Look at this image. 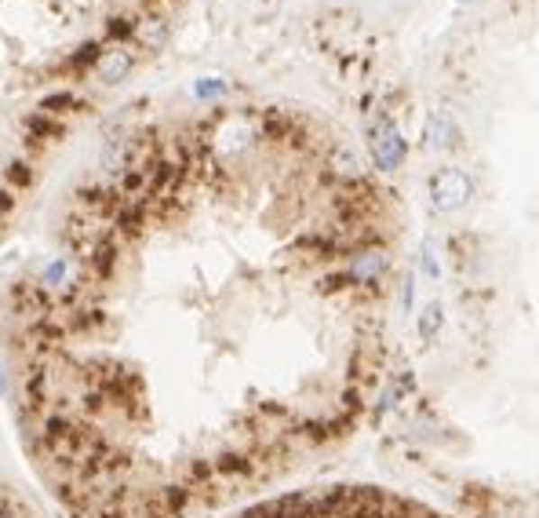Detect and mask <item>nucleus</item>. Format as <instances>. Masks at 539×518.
<instances>
[{
    "label": "nucleus",
    "instance_id": "nucleus-2",
    "mask_svg": "<svg viewBox=\"0 0 539 518\" xmlns=\"http://www.w3.org/2000/svg\"><path fill=\"white\" fill-rule=\"evenodd\" d=\"M365 135H369L372 164H376L379 171H397V168L405 164V157H408V143H405L401 128L394 125V117H387V114L372 117L369 128H365Z\"/></svg>",
    "mask_w": 539,
    "mask_h": 518
},
{
    "label": "nucleus",
    "instance_id": "nucleus-11",
    "mask_svg": "<svg viewBox=\"0 0 539 518\" xmlns=\"http://www.w3.org/2000/svg\"><path fill=\"white\" fill-rule=\"evenodd\" d=\"M463 5H470V0H463Z\"/></svg>",
    "mask_w": 539,
    "mask_h": 518
},
{
    "label": "nucleus",
    "instance_id": "nucleus-8",
    "mask_svg": "<svg viewBox=\"0 0 539 518\" xmlns=\"http://www.w3.org/2000/svg\"><path fill=\"white\" fill-rule=\"evenodd\" d=\"M441 328H444V307L434 300V303H423V310H419V339H426V343H434L437 336H441Z\"/></svg>",
    "mask_w": 539,
    "mask_h": 518
},
{
    "label": "nucleus",
    "instance_id": "nucleus-6",
    "mask_svg": "<svg viewBox=\"0 0 539 518\" xmlns=\"http://www.w3.org/2000/svg\"><path fill=\"white\" fill-rule=\"evenodd\" d=\"M456 135H460V128H456L452 114L434 110V114L426 117V128H423V146H426V150H452V146H456Z\"/></svg>",
    "mask_w": 539,
    "mask_h": 518
},
{
    "label": "nucleus",
    "instance_id": "nucleus-1",
    "mask_svg": "<svg viewBox=\"0 0 539 518\" xmlns=\"http://www.w3.org/2000/svg\"><path fill=\"white\" fill-rule=\"evenodd\" d=\"M175 0H0V245L55 153L171 37Z\"/></svg>",
    "mask_w": 539,
    "mask_h": 518
},
{
    "label": "nucleus",
    "instance_id": "nucleus-5",
    "mask_svg": "<svg viewBox=\"0 0 539 518\" xmlns=\"http://www.w3.org/2000/svg\"><path fill=\"white\" fill-rule=\"evenodd\" d=\"M416 373L412 369H394L387 380H383V387H379V394L372 398V423H383L387 416H394L408 398H416Z\"/></svg>",
    "mask_w": 539,
    "mask_h": 518
},
{
    "label": "nucleus",
    "instance_id": "nucleus-4",
    "mask_svg": "<svg viewBox=\"0 0 539 518\" xmlns=\"http://www.w3.org/2000/svg\"><path fill=\"white\" fill-rule=\"evenodd\" d=\"M343 271H346L350 285H365V289H372V285H379V282L387 278L390 259H387V252H383L379 245H361L357 252L346 255Z\"/></svg>",
    "mask_w": 539,
    "mask_h": 518
},
{
    "label": "nucleus",
    "instance_id": "nucleus-9",
    "mask_svg": "<svg viewBox=\"0 0 539 518\" xmlns=\"http://www.w3.org/2000/svg\"><path fill=\"white\" fill-rule=\"evenodd\" d=\"M419 271H423L426 282H437V278H441V264H437L434 245H423V252H419Z\"/></svg>",
    "mask_w": 539,
    "mask_h": 518
},
{
    "label": "nucleus",
    "instance_id": "nucleus-3",
    "mask_svg": "<svg viewBox=\"0 0 539 518\" xmlns=\"http://www.w3.org/2000/svg\"><path fill=\"white\" fill-rule=\"evenodd\" d=\"M474 198V180L467 176L463 168L456 164H444L430 176V205L441 212V216H452L460 208H467Z\"/></svg>",
    "mask_w": 539,
    "mask_h": 518
},
{
    "label": "nucleus",
    "instance_id": "nucleus-10",
    "mask_svg": "<svg viewBox=\"0 0 539 518\" xmlns=\"http://www.w3.org/2000/svg\"><path fill=\"white\" fill-rule=\"evenodd\" d=\"M401 310H416V274H405L401 278Z\"/></svg>",
    "mask_w": 539,
    "mask_h": 518
},
{
    "label": "nucleus",
    "instance_id": "nucleus-7",
    "mask_svg": "<svg viewBox=\"0 0 539 518\" xmlns=\"http://www.w3.org/2000/svg\"><path fill=\"white\" fill-rule=\"evenodd\" d=\"M408 439L416 446H444L448 442V427L430 412V409H419L408 423Z\"/></svg>",
    "mask_w": 539,
    "mask_h": 518
}]
</instances>
